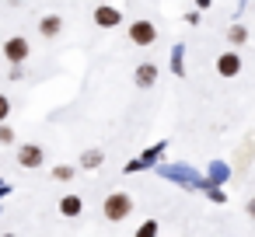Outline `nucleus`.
Here are the masks:
<instances>
[{"instance_id": "obj_1", "label": "nucleus", "mask_w": 255, "mask_h": 237, "mask_svg": "<svg viewBox=\"0 0 255 237\" xmlns=\"http://www.w3.org/2000/svg\"><path fill=\"white\" fill-rule=\"evenodd\" d=\"M129 213H133V199H129L126 192H112V195L105 199V206H102V216H105L109 223H123Z\"/></svg>"}, {"instance_id": "obj_2", "label": "nucleus", "mask_w": 255, "mask_h": 237, "mask_svg": "<svg viewBox=\"0 0 255 237\" xmlns=\"http://www.w3.org/2000/svg\"><path fill=\"white\" fill-rule=\"evenodd\" d=\"M154 39H157V28L150 21H133L129 25V42L133 46H154Z\"/></svg>"}, {"instance_id": "obj_3", "label": "nucleus", "mask_w": 255, "mask_h": 237, "mask_svg": "<svg viewBox=\"0 0 255 237\" xmlns=\"http://www.w3.org/2000/svg\"><path fill=\"white\" fill-rule=\"evenodd\" d=\"M28 53H32V49H28V39H21V35H14V39L4 42V56H7V63H14V67L25 63Z\"/></svg>"}, {"instance_id": "obj_4", "label": "nucleus", "mask_w": 255, "mask_h": 237, "mask_svg": "<svg viewBox=\"0 0 255 237\" xmlns=\"http://www.w3.org/2000/svg\"><path fill=\"white\" fill-rule=\"evenodd\" d=\"M95 25L98 28H116V25H123V11H116V7H95Z\"/></svg>"}, {"instance_id": "obj_5", "label": "nucleus", "mask_w": 255, "mask_h": 237, "mask_svg": "<svg viewBox=\"0 0 255 237\" xmlns=\"http://www.w3.org/2000/svg\"><path fill=\"white\" fill-rule=\"evenodd\" d=\"M217 74H220V77H238V74H241V56H238L234 49L224 53V56L217 60Z\"/></svg>"}, {"instance_id": "obj_6", "label": "nucleus", "mask_w": 255, "mask_h": 237, "mask_svg": "<svg viewBox=\"0 0 255 237\" xmlns=\"http://www.w3.org/2000/svg\"><path fill=\"white\" fill-rule=\"evenodd\" d=\"M18 164H21V167H39V164H42V147L25 143V147L18 150Z\"/></svg>"}, {"instance_id": "obj_7", "label": "nucleus", "mask_w": 255, "mask_h": 237, "mask_svg": "<svg viewBox=\"0 0 255 237\" xmlns=\"http://www.w3.org/2000/svg\"><path fill=\"white\" fill-rule=\"evenodd\" d=\"M157 80V67L154 63H140L136 67V87H150Z\"/></svg>"}, {"instance_id": "obj_8", "label": "nucleus", "mask_w": 255, "mask_h": 237, "mask_svg": "<svg viewBox=\"0 0 255 237\" xmlns=\"http://www.w3.org/2000/svg\"><path fill=\"white\" fill-rule=\"evenodd\" d=\"M81 209H84V206H81L77 195H63V199H60V213H63V216H81Z\"/></svg>"}, {"instance_id": "obj_9", "label": "nucleus", "mask_w": 255, "mask_h": 237, "mask_svg": "<svg viewBox=\"0 0 255 237\" xmlns=\"http://www.w3.org/2000/svg\"><path fill=\"white\" fill-rule=\"evenodd\" d=\"M39 28H42V35H46V39H56L63 25H60V18H56V14H49V18H42V25H39Z\"/></svg>"}, {"instance_id": "obj_10", "label": "nucleus", "mask_w": 255, "mask_h": 237, "mask_svg": "<svg viewBox=\"0 0 255 237\" xmlns=\"http://www.w3.org/2000/svg\"><path fill=\"white\" fill-rule=\"evenodd\" d=\"M81 164L91 171V167H98L102 164V150H84V157H81Z\"/></svg>"}, {"instance_id": "obj_11", "label": "nucleus", "mask_w": 255, "mask_h": 237, "mask_svg": "<svg viewBox=\"0 0 255 237\" xmlns=\"http://www.w3.org/2000/svg\"><path fill=\"white\" fill-rule=\"evenodd\" d=\"M227 39H231V42H245V28H241V25H234V28L227 32Z\"/></svg>"}, {"instance_id": "obj_12", "label": "nucleus", "mask_w": 255, "mask_h": 237, "mask_svg": "<svg viewBox=\"0 0 255 237\" xmlns=\"http://www.w3.org/2000/svg\"><path fill=\"white\" fill-rule=\"evenodd\" d=\"M11 140H14V129L0 122V143H11Z\"/></svg>"}, {"instance_id": "obj_13", "label": "nucleus", "mask_w": 255, "mask_h": 237, "mask_svg": "<svg viewBox=\"0 0 255 237\" xmlns=\"http://www.w3.org/2000/svg\"><path fill=\"white\" fill-rule=\"evenodd\" d=\"M7 115H11V101H7L4 94H0V122H4Z\"/></svg>"}, {"instance_id": "obj_14", "label": "nucleus", "mask_w": 255, "mask_h": 237, "mask_svg": "<svg viewBox=\"0 0 255 237\" xmlns=\"http://www.w3.org/2000/svg\"><path fill=\"white\" fill-rule=\"evenodd\" d=\"M70 174H74L70 167H56V178H63V181H70Z\"/></svg>"}, {"instance_id": "obj_15", "label": "nucleus", "mask_w": 255, "mask_h": 237, "mask_svg": "<svg viewBox=\"0 0 255 237\" xmlns=\"http://www.w3.org/2000/svg\"><path fill=\"white\" fill-rule=\"evenodd\" d=\"M248 213H252V216H255V199H252V202H248Z\"/></svg>"}, {"instance_id": "obj_16", "label": "nucleus", "mask_w": 255, "mask_h": 237, "mask_svg": "<svg viewBox=\"0 0 255 237\" xmlns=\"http://www.w3.org/2000/svg\"><path fill=\"white\" fill-rule=\"evenodd\" d=\"M196 4H199V7H210V0H196Z\"/></svg>"}]
</instances>
